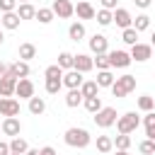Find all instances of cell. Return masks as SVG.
<instances>
[{"label":"cell","instance_id":"cell-1","mask_svg":"<svg viewBox=\"0 0 155 155\" xmlns=\"http://www.w3.org/2000/svg\"><path fill=\"white\" fill-rule=\"evenodd\" d=\"M63 140H65V145H70V148H87L90 140H92V136L87 133V128L73 126V128H68V131L63 133Z\"/></svg>","mask_w":155,"mask_h":155},{"label":"cell","instance_id":"cell-2","mask_svg":"<svg viewBox=\"0 0 155 155\" xmlns=\"http://www.w3.org/2000/svg\"><path fill=\"white\" fill-rule=\"evenodd\" d=\"M133 90H136V78H133V75H128V73H124L121 78H116V80H114V85H111V94H114V97H119V99H121V97H126V94H128V92H133Z\"/></svg>","mask_w":155,"mask_h":155},{"label":"cell","instance_id":"cell-3","mask_svg":"<svg viewBox=\"0 0 155 155\" xmlns=\"http://www.w3.org/2000/svg\"><path fill=\"white\" fill-rule=\"evenodd\" d=\"M138 126H140V119H138L136 111H126L116 119V131L119 133H133Z\"/></svg>","mask_w":155,"mask_h":155},{"label":"cell","instance_id":"cell-4","mask_svg":"<svg viewBox=\"0 0 155 155\" xmlns=\"http://www.w3.org/2000/svg\"><path fill=\"white\" fill-rule=\"evenodd\" d=\"M92 119H94V124H97L99 128H109V126H114V124H116V119H119V116H116V109H114V107H102Z\"/></svg>","mask_w":155,"mask_h":155},{"label":"cell","instance_id":"cell-5","mask_svg":"<svg viewBox=\"0 0 155 155\" xmlns=\"http://www.w3.org/2000/svg\"><path fill=\"white\" fill-rule=\"evenodd\" d=\"M51 10H53V15L61 17V19H68V17L75 15V5H73L70 0H53Z\"/></svg>","mask_w":155,"mask_h":155},{"label":"cell","instance_id":"cell-6","mask_svg":"<svg viewBox=\"0 0 155 155\" xmlns=\"http://www.w3.org/2000/svg\"><path fill=\"white\" fill-rule=\"evenodd\" d=\"M150 56H153V46H150V44H140V41H138V44L131 46V58H133L136 63H145Z\"/></svg>","mask_w":155,"mask_h":155},{"label":"cell","instance_id":"cell-7","mask_svg":"<svg viewBox=\"0 0 155 155\" xmlns=\"http://www.w3.org/2000/svg\"><path fill=\"white\" fill-rule=\"evenodd\" d=\"M82 75H85V73H80V70H75V68L65 70V73H63V87H68V90H78V87L85 82Z\"/></svg>","mask_w":155,"mask_h":155},{"label":"cell","instance_id":"cell-8","mask_svg":"<svg viewBox=\"0 0 155 155\" xmlns=\"http://www.w3.org/2000/svg\"><path fill=\"white\" fill-rule=\"evenodd\" d=\"M15 90H17V78L10 70H5V75L0 78V97H12Z\"/></svg>","mask_w":155,"mask_h":155},{"label":"cell","instance_id":"cell-9","mask_svg":"<svg viewBox=\"0 0 155 155\" xmlns=\"http://www.w3.org/2000/svg\"><path fill=\"white\" fill-rule=\"evenodd\" d=\"M109 63H111V68H128V65L133 63V58H131V53L116 48V51L109 53Z\"/></svg>","mask_w":155,"mask_h":155},{"label":"cell","instance_id":"cell-10","mask_svg":"<svg viewBox=\"0 0 155 155\" xmlns=\"http://www.w3.org/2000/svg\"><path fill=\"white\" fill-rule=\"evenodd\" d=\"M73 68L80 70V73H90V70L94 68V58L87 56V53H75V56H73Z\"/></svg>","mask_w":155,"mask_h":155},{"label":"cell","instance_id":"cell-11","mask_svg":"<svg viewBox=\"0 0 155 155\" xmlns=\"http://www.w3.org/2000/svg\"><path fill=\"white\" fill-rule=\"evenodd\" d=\"M0 126H2V136H12V138H15V136L22 133V124H19L17 116H5Z\"/></svg>","mask_w":155,"mask_h":155},{"label":"cell","instance_id":"cell-12","mask_svg":"<svg viewBox=\"0 0 155 155\" xmlns=\"http://www.w3.org/2000/svg\"><path fill=\"white\" fill-rule=\"evenodd\" d=\"M15 94H17L19 99H31V97H34V82H31L29 78H19Z\"/></svg>","mask_w":155,"mask_h":155},{"label":"cell","instance_id":"cell-13","mask_svg":"<svg viewBox=\"0 0 155 155\" xmlns=\"http://www.w3.org/2000/svg\"><path fill=\"white\" fill-rule=\"evenodd\" d=\"M19 114V102L15 97H2L0 99V116H17Z\"/></svg>","mask_w":155,"mask_h":155},{"label":"cell","instance_id":"cell-14","mask_svg":"<svg viewBox=\"0 0 155 155\" xmlns=\"http://www.w3.org/2000/svg\"><path fill=\"white\" fill-rule=\"evenodd\" d=\"M114 22H116V27H121V29L133 27V17H131V12H128L126 7H116V10H114Z\"/></svg>","mask_w":155,"mask_h":155},{"label":"cell","instance_id":"cell-15","mask_svg":"<svg viewBox=\"0 0 155 155\" xmlns=\"http://www.w3.org/2000/svg\"><path fill=\"white\" fill-rule=\"evenodd\" d=\"M107 46H109V41H107L104 34H92V36H90V51H92L94 56H97V53H109Z\"/></svg>","mask_w":155,"mask_h":155},{"label":"cell","instance_id":"cell-16","mask_svg":"<svg viewBox=\"0 0 155 155\" xmlns=\"http://www.w3.org/2000/svg\"><path fill=\"white\" fill-rule=\"evenodd\" d=\"M75 15H78V19H94L97 10H94L87 0H78V5H75Z\"/></svg>","mask_w":155,"mask_h":155},{"label":"cell","instance_id":"cell-17","mask_svg":"<svg viewBox=\"0 0 155 155\" xmlns=\"http://www.w3.org/2000/svg\"><path fill=\"white\" fill-rule=\"evenodd\" d=\"M7 70L19 80V78H29V61H17V63H12V65H7Z\"/></svg>","mask_w":155,"mask_h":155},{"label":"cell","instance_id":"cell-18","mask_svg":"<svg viewBox=\"0 0 155 155\" xmlns=\"http://www.w3.org/2000/svg\"><path fill=\"white\" fill-rule=\"evenodd\" d=\"M15 12L19 15V19H36V7L31 2H19Z\"/></svg>","mask_w":155,"mask_h":155},{"label":"cell","instance_id":"cell-19","mask_svg":"<svg viewBox=\"0 0 155 155\" xmlns=\"http://www.w3.org/2000/svg\"><path fill=\"white\" fill-rule=\"evenodd\" d=\"M85 24L82 22H73L70 27H68V36H70V41H82L85 39Z\"/></svg>","mask_w":155,"mask_h":155},{"label":"cell","instance_id":"cell-20","mask_svg":"<svg viewBox=\"0 0 155 155\" xmlns=\"http://www.w3.org/2000/svg\"><path fill=\"white\" fill-rule=\"evenodd\" d=\"M82 102H85V97H82L80 87H78V90H68V94H65V107L75 109V107H80Z\"/></svg>","mask_w":155,"mask_h":155},{"label":"cell","instance_id":"cell-21","mask_svg":"<svg viewBox=\"0 0 155 155\" xmlns=\"http://www.w3.org/2000/svg\"><path fill=\"white\" fill-rule=\"evenodd\" d=\"M19 15L17 12H2V27L5 29H10V31H15L17 27H19Z\"/></svg>","mask_w":155,"mask_h":155},{"label":"cell","instance_id":"cell-22","mask_svg":"<svg viewBox=\"0 0 155 155\" xmlns=\"http://www.w3.org/2000/svg\"><path fill=\"white\" fill-rule=\"evenodd\" d=\"M94 80H97L99 87H111L116 78H114V73H111V68H109V70H97V78H94Z\"/></svg>","mask_w":155,"mask_h":155},{"label":"cell","instance_id":"cell-23","mask_svg":"<svg viewBox=\"0 0 155 155\" xmlns=\"http://www.w3.org/2000/svg\"><path fill=\"white\" fill-rule=\"evenodd\" d=\"M94 19H97V24L99 27H109L111 22H114V10H97V15H94Z\"/></svg>","mask_w":155,"mask_h":155},{"label":"cell","instance_id":"cell-24","mask_svg":"<svg viewBox=\"0 0 155 155\" xmlns=\"http://www.w3.org/2000/svg\"><path fill=\"white\" fill-rule=\"evenodd\" d=\"M17 53H19V61H31V58H36V46L29 44V41L27 44H19V51Z\"/></svg>","mask_w":155,"mask_h":155},{"label":"cell","instance_id":"cell-25","mask_svg":"<svg viewBox=\"0 0 155 155\" xmlns=\"http://www.w3.org/2000/svg\"><path fill=\"white\" fill-rule=\"evenodd\" d=\"M80 92H82V97H94V94H99L97 80H85V82L80 85Z\"/></svg>","mask_w":155,"mask_h":155},{"label":"cell","instance_id":"cell-26","mask_svg":"<svg viewBox=\"0 0 155 155\" xmlns=\"http://www.w3.org/2000/svg\"><path fill=\"white\" fill-rule=\"evenodd\" d=\"M82 107H85L90 114H97V111L102 109V97H99V94H94V97H85Z\"/></svg>","mask_w":155,"mask_h":155},{"label":"cell","instance_id":"cell-27","mask_svg":"<svg viewBox=\"0 0 155 155\" xmlns=\"http://www.w3.org/2000/svg\"><path fill=\"white\" fill-rule=\"evenodd\" d=\"M29 111H31L34 116H41V114L46 111V102H44V97H31V99H29Z\"/></svg>","mask_w":155,"mask_h":155},{"label":"cell","instance_id":"cell-28","mask_svg":"<svg viewBox=\"0 0 155 155\" xmlns=\"http://www.w3.org/2000/svg\"><path fill=\"white\" fill-rule=\"evenodd\" d=\"M29 150V143L24 140V138H19V136H15L12 140H10V153H19V155H24Z\"/></svg>","mask_w":155,"mask_h":155},{"label":"cell","instance_id":"cell-29","mask_svg":"<svg viewBox=\"0 0 155 155\" xmlns=\"http://www.w3.org/2000/svg\"><path fill=\"white\" fill-rule=\"evenodd\" d=\"M143 126H145V136L148 138H155V111H145Z\"/></svg>","mask_w":155,"mask_h":155},{"label":"cell","instance_id":"cell-30","mask_svg":"<svg viewBox=\"0 0 155 155\" xmlns=\"http://www.w3.org/2000/svg\"><path fill=\"white\" fill-rule=\"evenodd\" d=\"M53 17H56V15H53L51 7H39V10H36V19H39V24H51Z\"/></svg>","mask_w":155,"mask_h":155},{"label":"cell","instance_id":"cell-31","mask_svg":"<svg viewBox=\"0 0 155 155\" xmlns=\"http://www.w3.org/2000/svg\"><path fill=\"white\" fill-rule=\"evenodd\" d=\"M46 92L48 94H58L61 92V87H63V78H46Z\"/></svg>","mask_w":155,"mask_h":155},{"label":"cell","instance_id":"cell-32","mask_svg":"<svg viewBox=\"0 0 155 155\" xmlns=\"http://www.w3.org/2000/svg\"><path fill=\"white\" fill-rule=\"evenodd\" d=\"M138 34H140V31H136V27H128V29H124L121 41L128 44V46H133V44H138Z\"/></svg>","mask_w":155,"mask_h":155},{"label":"cell","instance_id":"cell-33","mask_svg":"<svg viewBox=\"0 0 155 155\" xmlns=\"http://www.w3.org/2000/svg\"><path fill=\"white\" fill-rule=\"evenodd\" d=\"M97 150L99 153H111L114 150V140L109 136H97Z\"/></svg>","mask_w":155,"mask_h":155},{"label":"cell","instance_id":"cell-34","mask_svg":"<svg viewBox=\"0 0 155 155\" xmlns=\"http://www.w3.org/2000/svg\"><path fill=\"white\" fill-rule=\"evenodd\" d=\"M153 107H155V99L150 94H140L138 97V109L140 111H153Z\"/></svg>","mask_w":155,"mask_h":155},{"label":"cell","instance_id":"cell-35","mask_svg":"<svg viewBox=\"0 0 155 155\" xmlns=\"http://www.w3.org/2000/svg\"><path fill=\"white\" fill-rule=\"evenodd\" d=\"M114 145H116V150H128L131 148V136L128 133H119L114 138Z\"/></svg>","mask_w":155,"mask_h":155},{"label":"cell","instance_id":"cell-36","mask_svg":"<svg viewBox=\"0 0 155 155\" xmlns=\"http://www.w3.org/2000/svg\"><path fill=\"white\" fill-rule=\"evenodd\" d=\"M58 65H61L63 70H70V68H73V53L61 51V53H58Z\"/></svg>","mask_w":155,"mask_h":155},{"label":"cell","instance_id":"cell-37","mask_svg":"<svg viewBox=\"0 0 155 155\" xmlns=\"http://www.w3.org/2000/svg\"><path fill=\"white\" fill-rule=\"evenodd\" d=\"M94 65H97V70H109V68H111L109 53H97V56H94Z\"/></svg>","mask_w":155,"mask_h":155},{"label":"cell","instance_id":"cell-38","mask_svg":"<svg viewBox=\"0 0 155 155\" xmlns=\"http://www.w3.org/2000/svg\"><path fill=\"white\" fill-rule=\"evenodd\" d=\"M133 27H136V31H145V29L150 27V17H148V15H138V17L133 19Z\"/></svg>","mask_w":155,"mask_h":155},{"label":"cell","instance_id":"cell-39","mask_svg":"<svg viewBox=\"0 0 155 155\" xmlns=\"http://www.w3.org/2000/svg\"><path fill=\"white\" fill-rule=\"evenodd\" d=\"M138 150H140L143 155H153V153H155V140H153V138H145V140L138 145Z\"/></svg>","mask_w":155,"mask_h":155},{"label":"cell","instance_id":"cell-40","mask_svg":"<svg viewBox=\"0 0 155 155\" xmlns=\"http://www.w3.org/2000/svg\"><path fill=\"white\" fill-rule=\"evenodd\" d=\"M19 0H0V12H15Z\"/></svg>","mask_w":155,"mask_h":155},{"label":"cell","instance_id":"cell-41","mask_svg":"<svg viewBox=\"0 0 155 155\" xmlns=\"http://www.w3.org/2000/svg\"><path fill=\"white\" fill-rule=\"evenodd\" d=\"M44 75H46V78H63V68H61L58 63H56V65H48Z\"/></svg>","mask_w":155,"mask_h":155},{"label":"cell","instance_id":"cell-42","mask_svg":"<svg viewBox=\"0 0 155 155\" xmlns=\"http://www.w3.org/2000/svg\"><path fill=\"white\" fill-rule=\"evenodd\" d=\"M99 2H102L104 10H116V2H119V0H99Z\"/></svg>","mask_w":155,"mask_h":155},{"label":"cell","instance_id":"cell-43","mask_svg":"<svg viewBox=\"0 0 155 155\" xmlns=\"http://www.w3.org/2000/svg\"><path fill=\"white\" fill-rule=\"evenodd\" d=\"M0 155H10V143L0 140Z\"/></svg>","mask_w":155,"mask_h":155},{"label":"cell","instance_id":"cell-44","mask_svg":"<svg viewBox=\"0 0 155 155\" xmlns=\"http://www.w3.org/2000/svg\"><path fill=\"white\" fill-rule=\"evenodd\" d=\"M39 155H56V150H53L51 145H44V148L39 150Z\"/></svg>","mask_w":155,"mask_h":155},{"label":"cell","instance_id":"cell-45","mask_svg":"<svg viewBox=\"0 0 155 155\" xmlns=\"http://www.w3.org/2000/svg\"><path fill=\"white\" fill-rule=\"evenodd\" d=\"M133 2H136L140 10H145V7H150V2H153V0H133Z\"/></svg>","mask_w":155,"mask_h":155},{"label":"cell","instance_id":"cell-46","mask_svg":"<svg viewBox=\"0 0 155 155\" xmlns=\"http://www.w3.org/2000/svg\"><path fill=\"white\" fill-rule=\"evenodd\" d=\"M5 70H7V65H5V63H2V61H0V78H2V75H5Z\"/></svg>","mask_w":155,"mask_h":155},{"label":"cell","instance_id":"cell-47","mask_svg":"<svg viewBox=\"0 0 155 155\" xmlns=\"http://www.w3.org/2000/svg\"><path fill=\"white\" fill-rule=\"evenodd\" d=\"M24 155H39V150H31V148H29V150H27Z\"/></svg>","mask_w":155,"mask_h":155},{"label":"cell","instance_id":"cell-48","mask_svg":"<svg viewBox=\"0 0 155 155\" xmlns=\"http://www.w3.org/2000/svg\"><path fill=\"white\" fill-rule=\"evenodd\" d=\"M150 46H155V31H153V36H150Z\"/></svg>","mask_w":155,"mask_h":155},{"label":"cell","instance_id":"cell-49","mask_svg":"<svg viewBox=\"0 0 155 155\" xmlns=\"http://www.w3.org/2000/svg\"><path fill=\"white\" fill-rule=\"evenodd\" d=\"M116 155H128V150H116Z\"/></svg>","mask_w":155,"mask_h":155},{"label":"cell","instance_id":"cell-50","mask_svg":"<svg viewBox=\"0 0 155 155\" xmlns=\"http://www.w3.org/2000/svg\"><path fill=\"white\" fill-rule=\"evenodd\" d=\"M2 44H5V34L0 31V46H2Z\"/></svg>","mask_w":155,"mask_h":155},{"label":"cell","instance_id":"cell-51","mask_svg":"<svg viewBox=\"0 0 155 155\" xmlns=\"http://www.w3.org/2000/svg\"><path fill=\"white\" fill-rule=\"evenodd\" d=\"M0 27H2V15H0Z\"/></svg>","mask_w":155,"mask_h":155},{"label":"cell","instance_id":"cell-52","mask_svg":"<svg viewBox=\"0 0 155 155\" xmlns=\"http://www.w3.org/2000/svg\"><path fill=\"white\" fill-rule=\"evenodd\" d=\"M10 155H19V153H10Z\"/></svg>","mask_w":155,"mask_h":155},{"label":"cell","instance_id":"cell-53","mask_svg":"<svg viewBox=\"0 0 155 155\" xmlns=\"http://www.w3.org/2000/svg\"><path fill=\"white\" fill-rule=\"evenodd\" d=\"M19 2H29V0H19Z\"/></svg>","mask_w":155,"mask_h":155},{"label":"cell","instance_id":"cell-54","mask_svg":"<svg viewBox=\"0 0 155 155\" xmlns=\"http://www.w3.org/2000/svg\"><path fill=\"white\" fill-rule=\"evenodd\" d=\"M0 133H2V126H0Z\"/></svg>","mask_w":155,"mask_h":155},{"label":"cell","instance_id":"cell-55","mask_svg":"<svg viewBox=\"0 0 155 155\" xmlns=\"http://www.w3.org/2000/svg\"><path fill=\"white\" fill-rule=\"evenodd\" d=\"M0 99H2V97H0Z\"/></svg>","mask_w":155,"mask_h":155},{"label":"cell","instance_id":"cell-56","mask_svg":"<svg viewBox=\"0 0 155 155\" xmlns=\"http://www.w3.org/2000/svg\"><path fill=\"white\" fill-rule=\"evenodd\" d=\"M153 140H155V138H153Z\"/></svg>","mask_w":155,"mask_h":155}]
</instances>
